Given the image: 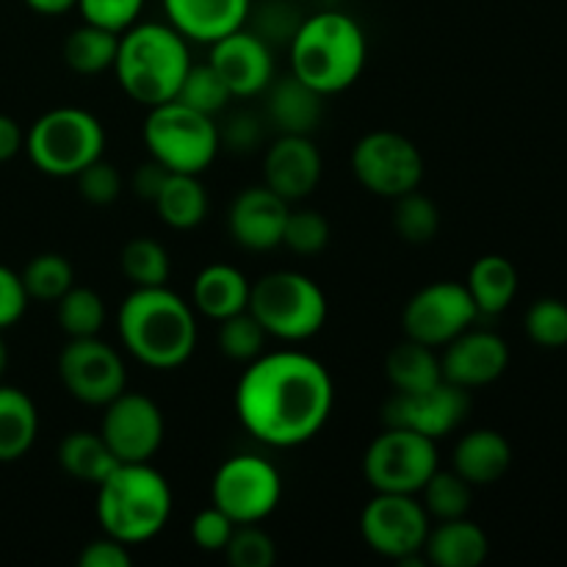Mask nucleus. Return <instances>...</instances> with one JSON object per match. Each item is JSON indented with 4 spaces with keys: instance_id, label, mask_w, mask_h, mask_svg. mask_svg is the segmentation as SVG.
<instances>
[{
    "instance_id": "412c9836",
    "label": "nucleus",
    "mask_w": 567,
    "mask_h": 567,
    "mask_svg": "<svg viewBox=\"0 0 567 567\" xmlns=\"http://www.w3.org/2000/svg\"><path fill=\"white\" fill-rule=\"evenodd\" d=\"M169 25L188 42L214 44L249 22L252 0H164Z\"/></svg>"
},
{
    "instance_id": "cd10ccee",
    "label": "nucleus",
    "mask_w": 567,
    "mask_h": 567,
    "mask_svg": "<svg viewBox=\"0 0 567 567\" xmlns=\"http://www.w3.org/2000/svg\"><path fill=\"white\" fill-rule=\"evenodd\" d=\"M153 205L166 227H172V230H194L208 216V192L199 183V175L169 172Z\"/></svg>"
},
{
    "instance_id": "0eeeda50",
    "label": "nucleus",
    "mask_w": 567,
    "mask_h": 567,
    "mask_svg": "<svg viewBox=\"0 0 567 567\" xmlns=\"http://www.w3.org/2000/svg\"><path fill=\"white\" fill-rule=\"evenodd\" d=\"M25 153L42 175L75 177L105 153V127L92 111L61 105L25 133Z\"/></svg>"
},
{
    "instance_id": "ddd939ff",
    "label": "nucleus",
    "mask_w": 567,
    "mask_h": 567,
    "mask_svg": "<svg viewBox=\"0 0 567 567\" xmlns=\"http://www.w3.org/2000/svg\"><path fill=\"white\" fill-rule=\"evenodd\" d=\"M480 319L474 299L465 282L441 280L424 286L408 299L402 310L404 338L426 343L432 349H443L449 341L463 336Z\"/></svg>"
},
{
    "instance_id": "c03bdc74",
    "label": "nucleus",
    "mask_w": 567,
    "mask_h": 567,
    "mask_svg": "<svg viewBox=\"0 0 567 567\" xmlns=\"http://www.w3.org/2000/svg\"><path fill=\"white\" fill-rule=\"evenodd\" d=\"M219 127V144L230 153L249 155L264 144V120L252 111H236Z\"/></svg>"
},
{
    "instance_id": "f257e3e1",
    "label": "nucleus",
    "mask_w": 567,
    "mask_h": 567,
    "mask_svg": "<svg viewBox=\"0 0 567 567\" xmlns=\"http://www.w3.org/2000/svg\"><path fill=\"white\" fill-rule=\"evenodd\" d=\"M336 385L313 354L282 349L247 363L236 385V415L244 430L271 449L313 441L332 415Z\"/></svg>"
},
{
    "instance_id": "72a5a7b5",
    "label": "nucleus",
    "mask_w": 567,
    "mask_h": 567,
    "mask_svg": "<svg viewBox=\"0 0 567 567\" xmlns=\"http://www.w3.org/2000/svg\"><path fill=\"white\" fill-rule=\"evenodd\" d=\"M22 286H25L28 299L39 302H59L72 286H75V269L70 260L59 252H42L28 260L22 269Z\"/></svg>"
},
{
    "instance_id": "c85d7f7f",
    "label": "nucleus",
    "mask_w": 567,
    "mask_h": 567,
    "mask_svg": "<svg viewBox=\"0 0 567 567\" xmlns=\"http://www.w3.org/2000/svg\"><path fill=\"white\" fill-rule=\"evenodd\" d=\"M465 288L480 316H498L513 305L518 293V269L504 255H485L471 266Z\"/></svg>"
},
{
    "instance_id": "a18cd8bd",
    "label": "nucleus",
    "mask_w": 567,
    "mask_h": 567,
    "mask_svg": "<svg viewBox=\"0 0 567 567\" xmlns=\"http://www.w3.org/2000/svg\"><path fill=\"white\" fill-rule=\"evenodd\" d=\"M236 526L238 524H233V520L227 518L219 507H214V504H210L208 509H199V513L194 515L192 540L199 551H208V554L225 551L227 540L233 537V529H236Z\"/></svg>"
},
{
    "instance_id": "20e7f679",
    "label": "nucleus",
    "mask_w": 567,
    "mask_h": 567,
    "mask_svg": "<svg viewBox=\"0 0 567 567\" xmlns=\"http://www.w3.org/2000/svg\"><path fill=\"white\" fill-rule=\"evenodd\" d=\"M192 64L188 39L169 22H136L120 33L114 75L122 92L138 105L153 109L175 100Z\"/></svg>"
},
{
    "instance_id": "79ce46f5",
    "label": "nucleus",
    "mask_w": 567,
    "mask_h": 567,
    "mask_svg": "<svg viewBox=\"0 0 567 567\" xmlns=\"http://www.w3.org/2000/svg\"><path fill=\"white\" fill-rule=\"evenodd\" d=\"M72 181H75L78 194H81L89 205L116 203L122 194V186H125L120 169H116V166L105 158H97L94 164H89L86 169L78 172Z\"/></svg>"
},
{
    "instance_id": "f8f14e48",
    "label": "nucleus",
    "mask_w": 567,
    "mask_h": 567,
    "mask_svg": "<svg viewBox=\"0 0 567 567\" xmlns=\"http://www.w3.org/2000/svg\"><path fill=\"white\" fill-rule=\"evenodd\" d=\"M352 172L365 192L396 199L421 188L424 155L404 133L371 131L354 144Z\"/></svg>"
},
{
    "instance_id": "a211bd4d",
    "label": "nucleus",
    "mask_w": 567,
    "mask_h": 567,
    "mask_svg": "<svg viewBox=\"0 0 567 567\" xmlns=\"http://www.w3.org/2000/svg\"><path fill=\"white\" fill-rule=\"evenodd\" d=\"M291 203L269 186H249L227 208V233L249 252H269L282 244Z\"/></svg>"
},
{
    "instance_id": "58836bf2",
    "label": "nucleus",
    "mask_w": 567,
    "mask_h": 567,
    "mask_svg": "<svg viewBox=\"0 0 567 567\" xmlns=\"http://www.w3.org/2000/svg\"><path fill=\"white\" fill-rule=\"evenodd\" d=\"M330 221H327V216H321L319 210H288L282 244H286L293 255L310 258V255L324 252L327 244H330Z\"/></svg>"
},
{
    "instance_id": "de8ad7c7",
    "label": "nucleus",
    "mask_w": 567,
    "mask_h": 567,
    "mask_svg": "<svg viewBox=\"0 0 567 567\" xmlns=\"http://www.w3.org/2000/svg\"><path fill=\"white\" fill-rule=\"evenodd\" d=\"M28 293L22 277L14 269L0 264V332L14 327L28 308Z\"/></svg>"
},
{
    "instance_id": "1a4fd4ad",
    "label": "nucleus",
    "mask_w": 567,
    "mask_h": 567,
    "mask_svg": "<svg viewBox=\"0 0 567 567\" xmlns=\"http://www.w3.org/2000/svg\"><path fill=\"white\" fill-rule=\"evenodd\" d=\"M437 468V441L402 426H385L363 454V476L374 493L415 496Z\"/></svg>"
},
{
    "instance_id": "603ef678",
    "label": "nucleus",
    "mask_w": 567,
    "mask_h": 567,
    "mask_svg": "<svg viewBox=\"0 0 567 567\" xmlns=\"http://www.w3.org/2000/svg\"><path fill=\"white\" fill-rule=\"evenodd\" d=\"M25 6L42 17H59L78 9V0H25Z\"/></svg>"
},
{
    "instance_id": "6e6552de",
    "label": "nucleus",
    "mask_w": 567,
    "mask_h": 567,
    "mask_svg": "<svg viewBox=\"0 0 567 567\" xmlns=\"http://www.w3.org/2000/svg\"><path fill=\"white\" fill-rule=\"evenodd\" d=\"M142 138L150 158L186 175H203L221 150L214 116L199 114L177 100L147 109Z\"/></svg>"
},
{
    "instance_id": "b1692460",
    "label": "nucleus",
    "mask_w": 567,
    "mask_h": 567,
    "mask_svg": "<svg viewBox=\"0 0 567 567\" xmlns=\"http://www.w3.org/2000/svg\"><path fill=\"white\" fill-rule=\"evenodd\" d=\"M249 288L252 282L241 269L230 264H210L194 277L192 308L205 319L221 321L249 308Z\"/></svg>"
},
{
    "instance_id": "37998d69",
    "label": "nucleus",
    "mask_w": 567,
    "mask_h": 567,
    "mask_svg": "<svg viewBox=\"0 0 567 567\" xmlns=\"http://www.w3.org/2000/svg\"><path fill=\"white\" fill-rule=\"evenodd\" d=\"M142 9L144 0H78V11H81L83 22H92V25L114 33L136 25Z\"/></svg>"
},
{
    "instance_id": "2eb2a0df",
    "label": "nucleus",
    "mask_w": 567,
    "mask_h": 567,
    "mask_svg": "<svg viewBox=\"0 0 567 567\" xmlns=\"http://www.w3.org/2000/svg\"><path fill=\"white\" fill-rule=\"evenodd\" d=\"M103 410L100 435L120 463H150L158 454L166 421L153 399L125 388Z\"/></svg>"
},
{
    "instance_id": "ea45409f",
    "label": "nucleus",
    "mask_w": 567,
    "mask_h": 567,
    "mask_svg": "<svg viewBox=\"0 0 567 567\" xmlns=\"http://www.w3.org/2000/svg\"><path fill=\"white\" fill-rule=\"evenodd\" d=\"M225 557L233 567H271L277 559V546L269 532L258 524H238L227 540Z\"/></svg>"
},
{
    "instance_id": "bb28decb",
    "label": "nucleus",
    "mask_w": 567,
    "mask_h": 567,
    "mask_svg": "<svg viewBox=\"0 0 567 567\" xmlns=\"http://www.w3.org/2000/svg\"><path fill=\"white\" fill-rule=\"evenodd\" d=\"M385 377L396 393H424L443 382L441 354L426 343L404 338L388 352Z\"/></svg>"
},
{
    "instance_id": "f03ea898",
    "label": "nucleus",
    "mask_w": 567,
    "mask_h": 567,
    "mask_svg": "<svg viewBox=\"0 0 567 567\" xmlns=\"http://www.w3.org/2000/svg\"><path fill=\"white\" fill-rule=\"evenodd\" d=\"M116 330L131 358L155 371L188 363L199 336L192 302L166 286L133 288L116 310Z\"/></svg>"
},
{
    "instance_id": "6ab92c4d",
    "label": "nucleus",
    "mask_w": 567,
    "mask_h": 567,
    "mask_svg": "<svg viewBox=\"0 0 567 567\" xmlns=\"http://www.w3.org/2000/svg\"><path fill=\"white\" fill-rule=\"evenodd\" d=\"M509 365V347L491 330H465L443 347V380L465 388H482L496 382Z\"/></svg>"
},
{
    "instance_id": "7c9ffc66",
    "label": "nucleus",
    "mask_w": 567,
    "mask_h": 567,
    "mask_svg": "<svg viewBox=\"0 0 567 567\" xmlns=\"http://www.w3.org/2000/svg\"><path fill=\"white\" fill-rule=\"evenodd\" d=\"M116 48H120V33L83 22L75 31H70L61 53H64L66 66L78 75H100L105 70H114Z\"/></svg>"
},
{
    "instance_id": "49530a36",
    "label": "nucleus",
    "mask_w": 567,
    "mask_h": 567,
    "mask_svg": "<svg viewBox=\"0 0 567 567\" xmlns=\"http://www.w3.org/2000/svg\"><path fill=\"white\" fill-rule=\"evenodd\" d=\"M258 28H252L255 33H260V37L266 39V42H291V37L297 33L299 28V17H297V9H293L288 0H269V3H264V9L258 11Z\"/></svg>"
},
{
    "instance_id": "e433bc0d",
    "label": "nucleus",
    "mask_w": 567,
    "mask_h": 567,
    "mask_svg": "<svg viewBox=\"0 0 567 567\" xmlns=\"http://www.w3.org/2000/svg\"><path fill=\"white\" fill-rule=\"evenodd\" d=\"M421 496H424V509L430 513V518L437 520H452V518H465L471 509V485L457 474V471H441L426 480V485L421 487Z\"/></svg>"
},
{
    "instance_id": "2f4dec72",
    "label": "nucleus",
    "mask_w": 567,
    "mask_h": 567,
    "mask_svg": "<svg viewBox=\"0 0 567 567\" xmlns=\"http://www.w3.org/2000/svg\"><path fill=\"white\" fill-rule=\"evenodd\" d=\"M122 275L133 282V288H155L166 286L172 275V260L164 244L155 238L138 236L122 247L120 255Z\"/></svg>"
},
{
    "instance_id": "c9c22d12",
    "label": "nucleus",
    "mask_w": 567,
    "mask_h": 567,
    "mask_svg": "<svg viewBox=\"0 0 567 567\" xmlns=\"http://www.w3.org/2000/svg\"><path fill=\"white\" fill-rule=\"evenodd\" d=\"M177 103L188 105V109L199 111L205 116H216L230 105L233 92L227 89V83L221 81L219 72L210 66V61L205 64H192L188 66L186 78H183L181 89L175 94Z\"/></svg>"
},
{
    "instance_id": "4be33fe9",
    "label": "nucleus",
    "mask_w": 567,
    "mask_h": 567,
    "mask_svg": "<svg viewBox=\"0 0 567 567\" xmlns=\"http://www.w3.org/2000/svg\"><path fill=\"white\" fill-rule=\"evenodd\" d=\"M324 116V94L316 92L293 72L275 78L266 89V122L280 133L310 136Z\"/></svg>"
},
{
    "instance_id": "423d86ee",
    "label": "nucleus",
    "mask_w": 567,
    "mask_h": 567,
    "mask_svg": "<svg viewBox=\"0 0 567 567\" xmlns=\"http://www.w3.org/2000/svg\"><path fill=\"white\" fill-rule=\"evenodd\" d=\"M247 310L271 338L299 343L321 332L330 305L319 282L310 280L308 275L277 269L252 282Z\"/></svg>"
},
{
    "instance_id": "f704fd0d",
    "label": "nucleus",
    "mask_w": 567,
    "mask_h": 567,
    "mask_svg": "<svg viewBox=\"0 0 567 567\" xmlns=\"http://www.w3.org/2000/svg\"><path fill=\"white\" fill-rule=\"evenodd\" d=\"M393 230L408 244H430L441 230V208L419 188L402 194L393 199Z\"/></svg>"
},
{
    "instance_id": "473e14b6",
    "label": "nucleus",
    "mask_w": 567,
    "mask_h": 567,
    "mask_svg": "<svg viewBox=\"0 0 567 567\" xmlns=\"http://www.w3.org/2000/svg\"><path fill=\"white\" fill-rule=\"evenodd\" d=\"M55 321L66 338L100 336L105 324V302L94 288L72 286L55 302Z\"/></svg>"
},
{
    "instance_id": "4c0bfd02",
    "label": "nucleus",
    "mask_w": 567,
    "mask_h": 567,
    "mask_svg": "<svg viewBox=\"0 0 567 567\" xmlns=\"http://www.w3.org/2000/svg\"><path fill=\"white\" fill-rule=\"evenodd\" d=\"M216 324H219V349L227 360H236V363H252L258 354H264L269 332L260 327V321L255 319L249 310H241V313L236 316H227V319L216 321Z\"/></svg>"
},
{
    "instance_id": "39448f33",
    "label": "nucleus",
    "mask_w": 567,
    "mask_h": 567,
    "mask_svg": "<svg viewBox=\"0 0 567 567\" xmlns=\"http://www.w3.org/2000/svg\"><path fill=\"white\" fill-rule=\"evenodd\" d=\"M103 535L138 546L164 532L172 518V487L150 463H120L97 485L94 502Z\"/></svg>"
},
{
    "instance_id": "aec40b11",
    "label": "nucleus",
    "mask_w": 567,
    "mask_h": 567,
    "mask_svg": "<svg viewBox=\"0 0 567 567\" xmlns=\"http://www.w3.org/2000/svg\"><path fill=\"white\" fill-rule=\"evenodd\" d=\"M321 153L310 136L280 133L264 155V183L288 203L310 197L321 181Z\"/></svg>"
},
{
    "instance_id": "3c124183",
    "label": "nucleus",
    "mask_w": 567,
    "mask_h": 567,
    "mask_svg": "<svg viewBox=\"0 0 567 567\" xmlns=\"http://www.w3.org/2000/svg\"><path fill=\"white\" fill-rule=\"evenodd\" d=\"M20 150H25V133L17 125V120L0 114V164L14 158Z\"/></svg>"
},
{
    "instance_id": "a878e982",
    "label": "nucleus",
    "mask_w": 567,
    "mask_h": 567,
    "mask_svg": "<svg viewBox=\"0 0 567 567\" xmlns=\"http://www.w3.org/2000/svg\"><path fill=\"white\" fill-rule=\"evenodd\" d=\"M39 413L33 399L14 385L0 382V463H17L33 449Z\"/></svg>"
},
{
    "instance_id": "4468645a",
    "label": "nucleus",
    "mask_w": 567,
    "mask_h": 567,
    "mask_svg": "<svg viewBox=\"0 0 567 567\" xmlns=\"http://www.w3.org/2000/svg\"><path fill=\"white\" fill-rule=\"evenodd\" d=\"M59 380L81 404L105 408L127 388V369L122 354L100 336L70 338L59 354Z\"/></svg>"
},
{
    "instance_id": "9b49d317",
    "label": "nucleus",
    "mask_w": 567,
    "mask_h": 567,
    "mask_svg": "<svg viewBox=\"0 0 567 567\" xmlns=\"http://www.w3.org/2000/svg\"><path fill=\"white\" fill-rule=\"evenodd\" d=\"M280 471L258 454L225 460L210 482V504L233 524H260L280 507Z\"/></svg>"
},
{
    "instance_id": "7ed1b4c3",
    "label": "nucleus",
    "mask_w": 567,
    "mask_h": 567,
    "mask_svg": "<svg viewBox=\"0 0 567 567\" xmlns=\"http://www.w3.org/2000/svg\"><path fill=\"white\" fill-rule=\"evenodd\" d=\"M288 53L293 75L330 97L347 92L363 75L369 42L354 17L347 11L324 9L299 22L297 33L288 42Z\"/></svg>"
},
{
    "instance_id": "8fccbe9b",
    "label": "nucleus",
    "mask_w": 567,
    "mask_h": 567,
    "mask_svg": "<svg viewBox=\"0 0 567 567\" xmlns=\"http://www.w3.org/2000/svg\"><path fill=\"white\" fill-rule=\"evenodd\" d=\"M166 175H169V169H166V166H161L158 161L150 158L147 164L136 166V172H133V177H131L133 194H136L138 199H144V203H153V199L158 197L161 186H164Z\"/></svg>"
},
{
    "instance_id": "09e8293b",
    "label": "nucleus",
    "mask_w": 567,
    "mask_h": 567,
    "mask_svg": "<svg viewBox=\"0 0 567 567\" xmlns=\"http://www.w3.org/2000/svg\"><path fill=\"white\" fill-rule=\"evenodd\" d=\"M133 557L125 543L103 535L78 554V567H131Z\"/></svg>"
},
{
    "instance_id": "9d476101",
    "label": "nucleus",
    "mask_w": 567,
    "mask_h": 567,
    "mask_svg": "<svg viewBox=\"0 0 567 567\" xmlns=\"http://www.w3.org/2000/svg\"><path fill=\"white\" fill-rule=\"evenodd\" d=\"M430 535V513L415 496L374 493L360 513V537L380 557L399 565L421 567L426 563L424 543Z\"/></svg>"
},
{
    "instance_id": "f3484780",
    "label": "nucleus",
    "mask_w": 567,
    "mask_h": 567,
    "mask_svg": "<svg viewBox=\"0 0 567 567\" xmlns=\"http://www.w3.org/2000/svg\"><path fill=\"white\" fill-rule=\"evenodd\" d=\"M208 61L227 83L233 97H255L275 81L271 44L247 25L210 44Z\"/></svg>"
},
{
    "instance_id": "393cba45",
    "label": "nucleus",
    "mask_w": 567,
    "mask_h": 567,
    "mask_svg": "<svg viewBox=\"0 0 567 567\" xmlns=\"http://www.w3.org/2000/svg\"><path fill=\"white\" fill-rule=\"evenodd\" d=\"M491 543L482 526L468 518L441 520V526L426 535L424 559L435 567H480L487 559Z\"/></svg>"
},
{
    "instance_id": "5701e85b",
    "label": "nucleus",
    "mask_w": 567,
    "mask_h": 567,
    "mask_svg": "<svg viewBox=\"0 0 567 567\" xmlns=\"http://www.w3.org/2000/svg\"><path fill=\"white\" fill-rule=\"evenodd\" d=\"M513 465V446L507 437L496 430H474L454 446L452 468L468 482L476 485H493L502 480Z\"/></svg>"
},
{
    "instance_id": "a19ab883",
    "label": "nucleus",
    "mask_w": 567,
    "mask_h": 567,
    "mask_svg": "<svg viewBox=\"0 0 567 567\" xmlns=\"http://www.w3.org/2000/svg\"><path fill=\"white\" fill-rule=\"evenodd\" d=\"M526 336L543 349L567 347V305L563 299H537L526 313Z\"/></svg>"
},
{
    "instance_id": "dca6fc26",
    "label": "nucleus",
    "mask_w": 567,
    "mask_h": 567,
    "mask_svg": "<svg viewBox=\"0 0 567 567\" xmlns=\"http://www.w3.org/2000/svg\"><path fill=\"white\" fill-rule=\"evenodd\" d=\"M468 410V391L443 380L441 385L424 393H393L382 408V421L385 426H402V430L441 441L463 424Z\"/></svg>"
},
{
    "instance_id": "c756f323",
    "label": "nucleus",
    "mask_w": 567,
    "mask_h": 567,
    "mask_svg": "<svg viewBox=\"0 0 567 567\" xmlns=\"http://www.w3.org/2000/svg\"><path fill=\"white\" fill-rule=\"evenodd\" d=\"M55 457H59V465L72 480L86 482V485L94 487L120 465V460L114 457V452L103 441V435L89 430H75L70 435H64Z\"/></svg>"
},
{
    "instance_id": "864d4df0",
    "label": "nucleus",
    "mask_w": 567,
    "mask_h": 567,
    "mask_svg": "<svg viewBox=\"0 0 567 567\" xmlns=\"http://www.w3.org/2000/svg\"><path fill=\"white\" fill-rule=\"evenodd\" d=\"M6 369H9V349H6L3 336H0V380H3Z\"/></svg>"
}]
</instances>
